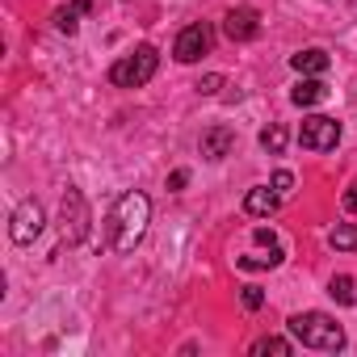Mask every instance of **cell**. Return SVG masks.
<instances>
[{
    "instance_id": "obj_3",
    "label": "cell",
    "mask_w": 357,
    "mask_h": 357,
    "mask_svg": "<svg viewBox=\"0 0 357 357\" xmlns=\"http://www.w3.org/2000/svg\"><path fill=\"white\" fill-rule=\"evenodd\" d=\"M155 68H160V51H155L151 43H143V47H135L130 55L114 59L109 84H114V89H143V84L155 76Z\"/></svg>"
},
{
    "instance_id": "obj_15",
    "label": "cell",
    "mask_w": 357,
    "mask_h": 357,
    "mask_svg": "<svg viewBox=\"0 0 357 357\" xmlns=\"http://www.w3.org/2000/svg\"><path fill=\"white\" fill-rule=\"evenodd\" d=\"M290 357L294 349H290V340H282V336H261L257 344H252V357Z\"/></svg>"
},
{
    "instance_id": "obj_1",
    "label": "cell",
    "mask_w": 357,
    "mask_h": 357,
    "mask_svg": "<svg viewBox=\"0 0 357 357\" xmlns=\"http://www.w3.org/2000/svg\"><path fill=\"white\" fill-rule=\"evenodd\" d=\"M147 223H151V198L139 190H126L105 215V248L109 252H135L147 236Z\"/></svg>"
},
{
    "instance_id": "obj_11",
    "label": "cell",
    "mask_w": 357,
    "mask_h": 357,
    "mask_svg": "<svg viewBox=\"0 0 357 357\" xmlns=\"http://www.w3.org/2000/svg\"><path fill=\"white\" fill-rule=\"evenodd\" d=\"M328 97V84L319 80V76H303L294 89H290V101L298 105V109H307V105H319Z\"/></svg>"
},
{
    "instance_id": "obj_18",
    "label": "cell",
    "mask_w": 357,
    "mask_h": 357,
    "mask_svg": "<svg viewBox=\"0 0 357 357\" xmlns=\"http://www.w3.org/2000/svg\"><path fill=\"white\" fill-rule=\"evenodd\" d=\"M328 294H332L336 303H344V307H353V303H357V294H353V278H344V273L328 282Z\"/></svg>"
},
{
    "instance_id": "obj_22",
    "label": "cell",
    "mask_w": 357,
    "mask_h": 357,
    "mask_svg": "<svg viewBox=\"0 0 357 357\" xmlns=\"http://www.w3.org/2000/svg\"><path fill=\"white\" fill-rule=\"evenodd\" d=\"M185 185H190V168H176V172H168V190H172V194H181Z\"/></svg>"
},
{
    "instance_id": "obj_5",
    "label": "cell",
    "mask_w": 357,
    "mask_h": 357,
    "mask_svg": "<svg viewBox=\"0 0 357 357\" xmlns=\"http://www.w3.org/2000/svg\"><path fill=\"white\" fill-rule=\"evenodd\" d=\"M211 47H215V30L206 22H190L172 43V59L176 63H198L202 55H211Z\"/></svg>"
},
{
    "instance_id": "obj_9",
    "label": "cell",
    "mask_w": 357,
    "mask_h": 357,
    "mask_svg": "<svg viewBox=\"0 0 357 357\" xmlns=\"http://www.w3.org/2000/svg\"><path fill=\"white\" fill-rule=\"evenodd\" d=\"M231 147H236V130H231V126H223V122L206 126V130H202V139H198L202 160H223V155H231Z\"/></svg>"
},
{
    "instance_id": "obj_12",
    "label": "cell",
    "mask_w": 357,
    "mask_h": 357,
    "mask_svg": "<svg viewBox=\"0 0 357 357\" xmlns=\"http://www.w3.org/2000/svg\"><path fill=\"white\" fill-rule=\"evenodd\" d=\"M328 51H319V47H307V51H298V55H290V68L294 72H303V76H324L328 72Z\"/></svg>"
},
{
    "instance_id": "obj_7",
    "label": "cell",
    "mask_w": 357,
    "mask_h": 357,
    "mask_svg": "<svg viewBox=\"0 0 357 357\" xmlns=\"http://www.w3.org/2000/svg\"><path fill=\"white\" fill-rule=\"evenodd\" d=\"M43 227H47L43 206H38L34 198L17 202V211H13V219H9V236H13V244H34V240L43 236Z\"/></svg>"
},
{
    "instance_id": "obj_17",
    "label": "cell",
    "mask_w": 357,
    "mask_h": 357,
    "mask_svg": "<svg viewBox=\"0 0 357 357\" xmlns=\"http://www.w3.org/2000/svg\"><path fill=\"white\" fill-rule=\"evenodd\" d=\"M282 257H286L282 248H269V257H240L236 265H240V269H278Z\"/></svg>"
},
{
    "instance_id": "obj_10",
    "label": "cell",
    "mask_w": 357,
    "mask_h": 357,
    "mask_svg": "<svg viewBox=\"0 0 357 357\" xmlns=\"http://www.w3.org/2000/svg\"><path fill=\"white\" fill-rule=\"evenodd\" d=\"M278 202H282V194H278L273 185H257V190L244 194V211H248L252 219H269V215L278 211Z\"/></svg>"
},
{
    "instance_id": "obj_23",
    "label": "cell",
    "mask_w": 357,
    "mask_h": 357,
    "mask_svg": "<svg viewBox=\"0 0 357 357\" xmlns=\"http://www.w3.org/2000/svg\"><path fill=\"white\" fill-rule=\"evenodd\" d=\"M252 240H257V244H265V248H278V240H273V231H269V227H257V231H252Z\"/></svg>"
},
{
    "instance_id": "obj_16",
    "label": "cell",
    "mask_w": 357,
    "mask_h": 357,
    "mask_svg": "<svg viewBox=\"0 0 357 357\" xmlns=\"http://www.w3.org/2000/svg\"><path fill=\"white\" fill-rule=\"evenodd\" d=\"M80 17H84V13H80L76 5H68V9H55V17H51V22H55V30H59V34H68V38H72V34L80 30Z\"/></svg>"
},
{
    "instance_id": "obj_6",
    "label": "cell",
    "mask_w": 357,
    "mask_h": 357,
    "mask_svg": "<svg viewBox=\"0 0 357 357\" xmlns=\"http://www.w3.org/2000/svg\"><path fill=\"white\" fill-rule=\"evenodd\" d=\"M298 143H303V151H332L340 143V122L328 114H311L298 126Z\"/></svg>"
},
{
    "instance_id": "obj_13",
    "label": "cell",
    "mask_w": 357,
    "mask_h": 357,
    "mask_svg": "<svg viewBox=\"0 0 357 357\" xmlns=\"http://www.w3.org/2000/svg\"><path fill=\"white\" fill-rule=\"evenodd\" d=\"M328 244H332L336 252H353V248H357V223H336V227L328 231Z\"/></svg>"
},
{
    "instance_id": "obj_14",
    "label": "cell",
    "mask_w": 357,
    "mask_h": 357,
    "mask_svg": "<svg viewBox=\"0 0 357 357\" xmlns=\"http://www.w3.org/2000/svg\"><path fill=\"white\" fill-rule=\"evenodd\" d=\"M286 139H290V135H286L282 122H269V126L261 130V147H265L269 155H282V151H286Z\"/></svg>"
},
{
    "instance_id": "obj_21",
    "label": "cell",
    "mask_w": 357,
    "mask_h": 357,
    "mask_svg": "<svg viewBox=\"0 0 357 357\" xmlns=\"http://www.w3.org/2000/svg\"><path fill=\"white\" fill-rule=\"evenodd\" d=\"M219 89H223V76H219V72H211V76L198 80V93H202V97H215Z\"/></svg>"
},
{
    "instance_id": "obj_20",
    "label": "cell",
    "mask_w": 357,
    "mask_h": 357,
    "mask_svg": "<svg viewBox=\"0 0 357 357\" xmlns=\"http://www.w3.org/2000/svg\"><path fill=\"white\" fill-rule=\"evenodd\" d=\"M269 185H273V190H278V194L286 198V194L294 190V172H290V168H278V172H273V181H269Z\"/></svg>"
},
{
    "instance_id": "obj_25",
    "label": "cell",
    "mask_w": 357,
    "mask_h": 357,
    "mask_svg": "<svg viewBox=\"0 0 357 357\" xmlns=\"http://www.w3.org/2000/svg\"><path fill=\"white\" fill-rule=\"evenodd\" d=\"M72 5H76L80 13H89V9H93V0H72Z\"/></svg>"
},
{
    "instance_id": "obj_24",
    "label": "cell",
    "mask_w": 357,
    "mask_h": 357,
    "mask_svg": "<svg viewBox=\"0 0 357 357\" xmlns=\"http://www.w3.org/2000/svg\"><path fill=\"white\" fill-rule=\"evenodd\" d=\"M344 211H349V215H357V181H353V185H349V194H344Z\"/></svg>"
},
{
    "instance_id": "obj_26",
    "label": "cell",
    "mask_w": 357,
    "mask_h": 357,
    "mask_svg": "<svg viewBox=\"0 0 357 357\" xmlns=\"http://www.w3.org/2000/svg\"><path fill=\"white\" fill-rule=\"evenodd\" d=\"M353 9H357V0H353Z\"/></svg>"
},
{
    "instance_id": "obj_2",
    "label": "cell",
    "mask_w": 357,
    "mask_h": 357,
    "mask_svg": "<svg viewBox=\"0 0 357 357\" xmlns=\"http://www.w3.org/2000/svg\"><path fill=\"white\" fill-rule=\"evenodd\" d=\"M286 328L303 349H319V353H340L344 349V328L324 311H298V315L286 319Z\"/></svg>"
},
{
    "instance_id": "obj_4",
    "label": "cell",
    "mask_w": 357,
    "mask_h": 357,
    "mask_svg": "<svg viewBox=\"0 0 357 357\" xmlns=\"http://www.w3.org/2000/svg\"><path fill=\"white\" fill-rule=\"evenodd\" d=\"M89 227H93L89 202H84V194H80L76 185H68V190H63V202H59V236H63V244H68V248L84 244V240H89Z\"/></svg>"
},
{
    "instance_id": "obj_19",
    "label": "cell",
    "mask_w": 357,
    "mask_h": 357,
    "mask_svg": "<svg viewBox=\"0 0 357 357\" xmlns=\"http://www.w3.org/2000/svg\"><path fill=\"white\" fill-rule=\"evenodd\" d=\"M240 303H244V311H261L265 307V290L261 286H240Z\"/></svg>"
},
{
    "instance_id": "obj_8",
    "label": "cell",
    "mask_w": 357,
    "mask_h": 357,
    "mask_svg": "<svg viewBox=\"0 0 357 357\" xmlns=\"http://www.w3.org/2000/svg\"><path fill=\"white\" fill-rule=\"evenodd\" d=\"M223 34H227L231 43H252V38L261 34V13H257V9H248V5L231 9V13L223 17Z\"/></svg>"
}]
</instances>
